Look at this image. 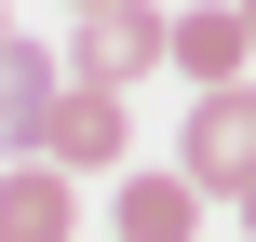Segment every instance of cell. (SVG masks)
<instances>
[{
  "instance_id": "cell-1",
  "label": "cell",
  "mask_w": 256,
  "mask_h": 242,
  "mask_svg": "<svg viewBox=\"0 0 256 242\" xmlns=\"http://www.w3.org/2000/svg\"><path fill=\"white\" fill-rule=\"evenodd\" d=\"M68 67L81 81H148V67H176V13H148V0H94L81 27H68Z\"/></svg>"
},
{
  "instance_id": "cell-2",
  "label": "cell",
  "mask_w": 256,
  "mask_h": 242,
  "mask_svg": "<svg viewBox=\"0 0 256 242\" xmlns=\"http://www.w3.org/2000/svg\"><path fill=\"white\" fill-rule=\"evenodd\" d=\"M216 202L256 189V81H202V108H189V148H176Z\"/></svg>"
},
{
  "instance_id": "cell-3",
  "label": "cell",
  "mask_w": 256,
  "mask_h": 242,
  "mask_svg": "<svg viewBox=\"0 0 256 242\" xmlns=\"http://www.w3.org/2000/svg\"><path fill=\"white\" fill-rule=\"evenodd\" d=\"M0 242H81V175H68L54 148L0 162Z\"/></svg>"
},
{
  "instance_id": "cell-4",
  "label": "cell",
  "mask_w": 256,
  "mask_h": 242,
  "mask_svg": "<svg viewBox=\"0 0 256 242\" xmlns=\"http://www.w3.org/2000/svg\"><path fill=\"white\" fill-rule=\"evenodd\" d=\"M54 108H68V67H54L40 40H0V162L54 148Z\"/></svg>"
},
{
  "instance_id": "cell-5",
  "label": "cell",
  "mask_w": 256,
  "mask_h": 242,
  "mask_svg": "<svg viewBox=\"0 0 256 242\" xmlns=\"http://www.w3.org/2000/svg\"><path fill=\"white\" fill-rule=\"evenodd\" d=\"M122 148H135V121H122V81H81V67H68L54 162H68V175H122Z\"/></svg>"
},
{
  "instance_id": "cell-6",
  "label": "cell",
  "mask_w": 256,
  "mask_h": 242,
  "mask_svg": "<svg viewBox=\"0 0 256 242\" xmlns=\"http://www.w3.org/2000/svg\"><path fill=\"white\" fill-rule=\"evenodd\" d=\"M202 216H216V189L176 162V175H122V202H108V229L122 242H202Z\"/></svg>"
},
{
  "instance_id": "cell-7",
  "label": "cell",
  "mask_w": 256,
  "mask_h": 242,
  "mask_svg": "<svg viewBox=\"0 0 256 242\" xmlns=\"http://www.w3.org/2000/svg\"><path fill=\"white\" fill-rule=\"evenodd\" d=\"M243 54H256V13L230 0V13H176V81L202 94V81H243Z\"/></svg>"
},
{
  "instance_id": "cell-8",
  "label": "cell",
  "mask_w": 256,
  "mask_h": 242,
  "mask_svg": "<svg viewBox=\"0 0 256 242\" xmlns=\"http://www.w3.org/2000/svg\"><path fill=\"white\" fill-rule=\"evenodd\" d=\"M230 229H243V242H256V189H230Z\"/></svg>"
},
{
  "instance_id": "cell-9",
  "label": "cell",
  "mask_w": 256,
  "mask_h": 242,
  "mask_svg": "<svg viewBox=\"0 0 256 242\" xmlns=\"http://www.w3.org/2000/svg\"><path fill=\"white\" fill-rule=\"evenodd\" d=\"M68 13H94V0H68Z\"/></svg>"
},
{
  "instance_id": "cell-10",
  "label": "cell",
  "mask_w": 256,
  "mask_h": 242,
  "mask_svg": "<svg viewBox=\"0 0 256 242\" xmlns=\"http://www.w3.org/2000/svg\"><path fill=\"white\" fill-rule=\"evenodd\" d=\"M0 40H14V27H0Z\"/></svg>"
},
{
  "instance_id": "cell-11",
  "label": "cell",
  "mask_w": 256,
  "mask_h": 242,
  "mask_svg": "<svg viewBox=\"0 0 256 242\" xmlns=\"http://www.w3.org/2000/svg\"><path fill=\"white\" fill-rule=\"evenodd\" d=\"M243 13H256V0H243Z\"/></svg>"
},
{
  "instance_id": "cell-12",
  "label": "cell",
  "mask_w": 256,
  "mask_h": 242,
  "mask_svg": "<svg viewBox=\"0 0 256 242\" xmlns=\"http://www.w3.org/2000/svg\"><path fill=\"white\" fill-rule=\"evenodd\" d=\"M108 242H122V229H108Z\"/></svg>"
}]
</instances>
